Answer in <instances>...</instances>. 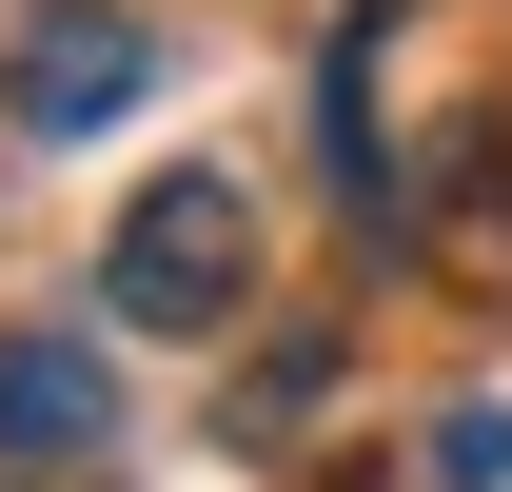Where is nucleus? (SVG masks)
Here are the masks:
<instances>
[{
  "instance_id": "obj_1",
  "label": "nucleus",
  "mask_w": 512,
  "mask_h": 492,
  "mask_svg": "<svg viewBox=\"0 0 512 492\" xmlns=\"http://www.w3.org/2000/svg\"><path fill=\"white\" fill-rule=\"evenodd\" d=\"M99 315L119 335H237L256 315V197L197 158V178H138L119 256H99Z\"/></svg>"
},
{
  "instance_id": "obj_2",
  "label": "nucleus",
  "mask_w": 512,
  "mask_h": 492,
  "mask_svg": "<svg viewBox=\"0 0 512 492\" xmlns=\"http://www.w3.org/2000/svg\"><path fill=\"white\" fill-rule=\"evenodd\" d=\"M158 99V40H138L119 0H40L20 40H0V119L20 138H99V119H138Z\"/></svg>"
},
{
  "instance_id": "obj_3",
  "label": "nucleus",
  "mask_w": 512,
  "mask_h": 492,
  "mask_svg": "<svg viewBox=\"0 0 512 492\" xmlns=\"http://www.w3.org/2000/svg\"><path fill=\"white\" fill-rule=\"evenodd\" d=\"M99 433H119V374H99V335H0V473L99 453Z\"/></svg>"
},
{
  "instance_id": "obj_4",
  "label": "nucleus",
  "mask_w": 512,
  "mask_h": 492,
  "mask_svg": "<svg viewBox=\"0 0 512 492\" xmlns=\"http://www.w3.org/2000/svg\"><path fill=\"white\" fill-rule=\"evenodd\" d=\"M434 492H512V394H453L434 414Z\"/></svg>"
}]
</instances>
